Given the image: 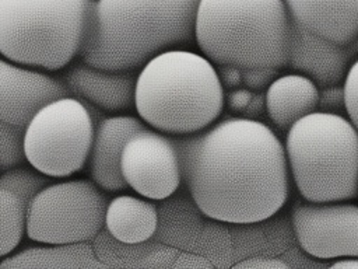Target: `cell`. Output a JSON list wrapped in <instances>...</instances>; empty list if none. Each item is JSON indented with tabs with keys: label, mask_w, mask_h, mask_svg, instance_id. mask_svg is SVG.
Returning a JSON list of instances; mask_svg holds the SVG:
<instances>
[{
	"label": "cell",
	"mask_w": 358,
	"mask_h": 269,
	"mask_svg": "<svg viewBox=\"0 0 358 269\" xmlns=\"http://www.w3.org/2000/svg\"><path fill=\"white\" fill-rule=\"evenodd\" d=\"M172 140L182 181L207 217L252 224L270 219L285 205L291 175L285 147L263 122L225 118Z\"/></svg>",
	"instance_id": "obj_1"
},
{
	"label": "cell",
	"mask_w": 358,
	"mask_h": 269,
	"mask_svg": "<svg viewBox=\"0 0 358 269\" xmlns=\"http://www.w3.org/2000/svg\"><path fill=\"white\" fill-rule=\"evenodd\" d=\"M200 0H92L81 62L136 70L151 57L189 43Z\"/></svg>",
	"instance_id": "obj_2"
},
{
	"label": "cell",
	"mask_w": 358,
	"mask_h": 269,
	"mask_svg": "<svg viewBox=\"0 0 358 269\" xmlns=\"http://www.w3.org/2000/svg\"><path fill=\"white\" fill-rule=\"evenodd\" d=\"M225 104L215 64L203 53L166 49L151 57L136 78L134 108L150 127L173 136L213 125Z\"/></svg>",
	"instance_id": "obj_3"
},
{
	"label": "cell",
	"mask_w": 358,
	"mask_h": 269,
	"mask_svg": "<svg viewBox=\"0 0 358 269\" xmlns=\"http://www.w3.org/2000/svg\"><path fill=\"white\" fill-rule=\"evenodd\" d=\"M292 18L284 0H200L194 41L215 66H288Z\"/></svg>",
	"instance_id": "obj_4"
},
{
	"label": "cell",
	"mask_w": 358,
	"mask_h": 269,
	"mask_svg": "<svg viewBox=\"0 0 358 269\" xmlns=\"http://www.w3.org/2000/svg\"><path fill=\"white\" fill-rule=\"evenodd\" d=\"M292 181L305 200L358 198V130L340 113L316 111L296 120L285 137Z\"/></svg>",
	"instance_id": "obj_5"
},
{
	"label": "cell",
	"mask_w": 358,
	"mask_h": 269,
	"mask_svg": "<svg viewBox=\"0 0 358 269\" xmlns=\"http://www.w3.org/2000/svg\"><path fill=\"white\" fill-rule=\"evenodd\" d=\"M92 0H0V55L56 71L80 55Z\"/></svg>",
	"instance_id": "obj_6"
},
{
	"label": "cell",
	"mask_w": 358,
	"mask_h": 269,
	"mask_svg": "<svg viewBox=\"0 0 358 269\" xmlns=\"http://www.w3.org/2000/svg\"><path fill=\"white\" fill-rule=\"evenodd\" d=\"M94 132V116L78 97L53 99L24 130L25 161L50 178L70 177L87 164Z\"/></svg>",
	"instance_id": "obj_7"
},
{
	"label": "cell",
	"mask_w": 358,
	"mask_h": 269,
	"mask_svg": "<svg viewBox=\"0 0 358 269\" xmlns=\"http://www.w3.org/2000/svg\"><path fill=\"white\" fill-rule=\"evenodd\" d=\"M106 207L108 200L94 181L49 182L29 202L25 231L41 244L85 242L105 224Z\"/></svg>",
	"instance_id": "obj_8"
},
{
	"label": "cell",
	"mask_w": 358,
	"mask_h": 269,
	"mask_svg": "<svg viewBox=\"0 0 358 269\" xmlns=\"http://www.w3.org/2000/svg\"><path fill=\"white\" fill-rule=\"evenodd\" d=\"M120 168L127 186L151 200L171 196L182 182L179 154L172 137L148 126L127 139Z\"/></svg>",
	"instance_id": "obj_9"
},
{
	"label": "cell",
	"mask_w": 358,
	"mask_h": 269,
	"mask_svg": "<svg viewBox=\"0 0 358 269\" xmlns=\"http://www.w3.org/2000/svg\"><path fill=\"white\" fill-rule=\"evenodd\" d=\"M292 226L301 248L317 259L358 256V205L299 202Z\"/></svg>",
	"instance_id": "obj_10"
},
{
	"label": "cell",
	"mask_w": 358,
	"mask_h": 269,
	"mask_svg": "<svg viewBox=\"0 0 358 269\" xmlns=\"http://www.w3.org/2000/svg\"><path fill=\"white\" fill-rule=\"evenodd\" d=\"M71 95L63 81L6 57H0V120L20 129L48 102Z\"/></svg>",
	"instance_id": "obj_11"
},
{
	"label": "cell",
	"mask_w": 358,
	"mask_h": 269,
	"mask_svg": "<svg viewBox=\"0 0 358 269\" xmlns=\"http://www.w3.org/2000/svg\"><path fill=\"white\" fill-rule=\"evenodd\" d=\"M358 59V38L337 43L320 38L292 21V39L288 66L312 78L316 85L343 84L348 69Z\"/></svg>",
	"instance_id": "obj_12"
},
{
	"label": "cell",
	"mask_w": 358,
	"mask_h": 269,
	"mask_svg": "<svg viewBox=\"0 0 358 269\" xmlns=\"http://www.w3.org/2000/svg\"><path fill=\"white\" fill-rule=\"evenodd\" d=\"M144 127L147 125L131 115L108 116L96 123L87 163L91 179L102 191L116 192L129 188L120 168L122 151L127 139Z\"/></svg>",
	"instance_id": "obj_13"
},
{
	"label": "cell",
	"mask_w": 358,
	"mask_h": 269,
	"mask_svg": "<svg viewBox=\"0 0 358 269\" xmlns=\"http://www.w3.org/2000/svg\"><path fill=\"white\" fill-rule=\"evenodd\" d=\"M134 70H106L78 63L64 73L63 83L71 94L105 111L134 106Z\"/></svg>",
	"instance_id": "obj_14"
},
{
	"label": "cell",
	"mask_w": 358,
	"mask_h": 269,
	"mask_svg": "<svg viewBox=\"0 0 358 269\" xmlns=\"http://www.w3.org/2000/svg\"><path fill=\"white\" fill-rule=\"evenodd\" d=\"M292 21L303 29L337 42L358 38V0H284Z\"/></svg>",
	"instance_id": "obj_15"
},
{
	"label": "cell",
	"mask_w": 358,
	"mask_h": 269,
	"mask_svg": "<svg viewBox=\"0 0 358 269\" xmlns=\"http://www.w3.org/2000/svg\"><path fill=\"white\" fill-rule=\"evenodd\" d=\"M264 101L270 120L287 132L296 120L317 111L319 87L305 74H282L267 87Z\"/></svg>",
	"instance_id": "obj_16"
},
{
	"label": "cell",
	"mask_w": 358,
	"mask_h": 269,
	"mask_svg": "<svg viewBox=\"0 0 358 269\" xmlns=\"http://www.w3.org/2000/svg\"><path fill=\"white\" fill-rule=\"evenodd\" d=\"M157 224V209L151 199L120 195L108 202L105 226L120 242H144L154 235Z\"/></svg>",
	"instance_id": "obj_17"
},
{
	"label": "cell",
	"mask_w": 358,
	"mask_h": 269,
	"mask_svg": "<svg viewBox=\"0 0 358 269\" xmlns=\"http://www.w3.org/2000/svg\"><path fill=\"white\" fill-rule=\"evenodd\" d=\"M29 202L0 174V258L10 255L27 233Z\"/></svg>",
	"instance_id": "obj_18"
},
{
	"label": "cell",
	"mask_w": 358,
	"mask_h": 269,
	"mask_svg": "<svg viewBox=\"0 0 358 269\" xmlns=\"http://www.w3.org/2000/svg\"><path fill=\"white\" fill-rule=\"evenodd\" d=\"M25 161L24 129L0 120V170H8Z\"/></svg>",
	"instance_id": "obj_19"
},
{
	"label": "cell",
	"mask_w": 358,
	"mask_h": 269,
	"mask_svg": "<svg viewBox=\"0 0 358 269\" xmlns=\"http://www.w3.org/2000/svg\"><path fill=\"white\" fill-rule=\"evenodd\" d=\"M343 88L347 116L358 130V59L348 69L343 81Z\"/></svg>",
	"instance_id": "obj_20"
},
{
	"label": "cell",
	"mask_w": 358,
	"mask_h": 269,
	"mask_svg": "<svg viewBox=\"0 0 358 269\" xmlns=\"http://www.w3.org/2000/svg\"><path fill=\"white\" fill-rule=\"evenodd\" d=\"M281 69L275 67H249L242 69V84L252 91H266L267 87L280 76Z\"/></svg>",
	"instance_id": "obj_21"
},
{
	"label": "cell",
	"mask_w": 358,
	"mask_h": 269,
	"mask_svg": "<svg viewBox=\"0 0 358 269\" xmlns=\"http://www.w3.org/2000/svg\"><path fill=\"white\" fill-rule=\"evenodd\" d=\"M343 109L345 111L343 84H333L319 88L317 111L340 113Z\"/></svg>",
	"instance_id": "obj_22"
},
{
	"label": "cell",
	"mask_w": 358,
	"mask_h": 269,
	"mask_svg": "<svg viewBox=\"0 0 358 269\" xmlns=\"http://www.w3.org/2000/svg\"><path fill=\"white\" fill-rule=\"evenodd\" d=\"M252 90L243 87H236L234 90H228V92L225 94V104L228 106L229 111L235 112V113H242L246 106L249 105L252 97H253Z\"/></svg>",
	"instance_id": "obj_23"
},
{
	"label": "cell",
	"mask_w": 358,
	"mask_h": 269,
	"mask_svg": "<svg viewBox=\"0 0 358 269\" xmlns=\"http://www.w3.org/2000/svg\"><path fill=\"white\" fill-rule=\"evenodd\" d=\"M215 69L224 90H234L242 85V69L232 64H218Z\"/></svg>",
	"instance_id": "obj_24"
},
{
	"label": "cell",
	"mask_w": 358,
	"mask_h": 269,
	"mask_svg": "<svg viewBox=\"0 0 358 269\" xmlns=\"http://www.w3.org/2000/svg\"><path fill=\"white\" fill-rule=\"evenodd\" d=\"M263 109H266V101H264V92L263 91H255L253 97L249 102V105L246 106V109L242 112V115L245 118H250V119H256Z\"/></svg>",
	"instance_id": "obj_25"
},
{
	"label": "cell",
	"mask_w": 358,
	"mask_h": 269,
	"mask_svg": "<svg viewBox=\"0 0 358 269\" xmlns=\"http://www.w3.org/2000/svg\"><path fill=\"white\" fill-rule=\"evenodd\" d=\"M236 266L241 268H288L287 263L277 258H252L249 261L241 262Z\"/></svg>",
	"instance_id": "obj_26"
},
{
	"label": "cell",
	"mask_w": 358,
	"mask_h": 269,
	"mask_svg": "<svg viewBox=\"0 0 358 269\" xmlns=\"http://www.w3.org/2000/svg\"><path fill=\"white\" fill-rule=\"evenodd\" d=\"M330 268H358V256H347L334 261Z\"/></svg>",
	"instance_id": "obj_27"
}]
</instances>
